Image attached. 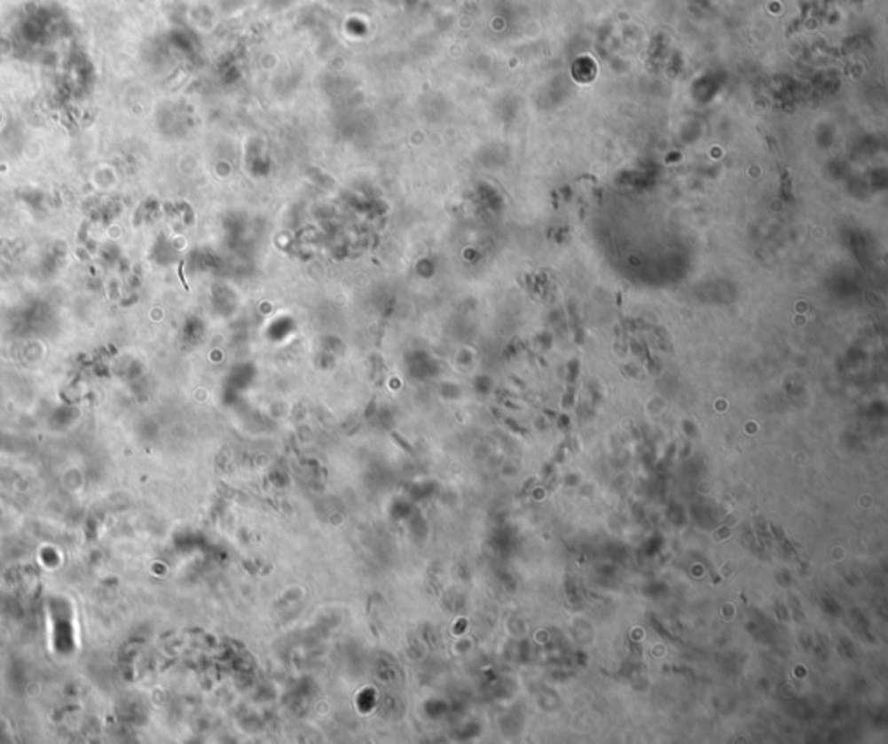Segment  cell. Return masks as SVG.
<instances>
[]
</instances>
